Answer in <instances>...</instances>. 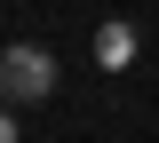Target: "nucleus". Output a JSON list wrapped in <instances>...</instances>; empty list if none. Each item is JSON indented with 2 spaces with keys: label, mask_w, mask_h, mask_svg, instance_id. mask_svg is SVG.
Instances as JSON below:
<instances>
[{
  "label": "nucleus",
  "mask_w": 159,
  "mask_h": 143,
  "mask_svg": "<svg viewBox=\"0 0 159 143\" xmlns=\"http://www.w3.org/2000/svg\"><path fill=\"white\" fill-rule=\"evenodd\" d=\"M40 96H56V56L32 40L0 48V103H40Z\"/></svg>",
  "instance_id": "1"
},
{
  "label": "nucleus",
  "mask_w": 159,
  "mask_h": 143,
  "mask_svg": "<svg viewBox=\"0 0 159 143\" xmlns=\"http://www.w3.org/2000/svg\"><path fill=\"white\" fill-rule=\"evenodd\" d=\"M96 64L103 72H127V64H135V24H96Z\"/></svg>",
  "instance_id": "2"
},
{
  "label": "nucleus",
  "mask_w": 159,
  "mask_h": 143,
  "mask_svg": "<svg viewBox=\"0 0 159 143\" xmlns=\"http://www.w3.org/2000/svg\"><path fill=\"white\" fill-rule=\"evenodd\" d=\"M0 143H16V111H8V103H0Z\"/></svg>",
  "instance_id": "3"
}]
</instances>
